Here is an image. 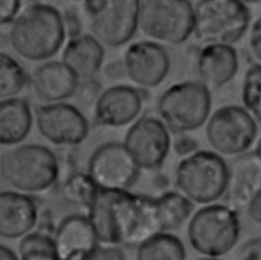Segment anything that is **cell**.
I'll use <instances>...</instances> for the list:
<instances>
[{"instance_id": "obj_36", "label": "cell", "mask_w": 261, "mask_h": 260, "mask_svg": "<svg viewBox=\"0 0 261 260\" xmlns=\"http://www.w3.org/2000/svg\"><path fill=\"white\" fill-rule=\"evenodd\" d=\"M247 216L249 219L255 223L256 225H260L261 223V194L260 192L256 194L253 199L247 204L245 207Z\"/></svg>"}, {"instance_id": "obj_40", "label": "cell", "mask_w": 261, "mask_h": 260, "mask_svg": "<svg viewBox=\"0 0 261 260\" xmlns=\"http://www.w3.org/2000/svg\"><path fill=\"white\" fill-rule=\"evenodd\" d=\"M245 4H257L260 2V0H241Z\"/></svg>"}, {"instance_id": "obj_21", "label": "cell", "mask_w": 261, "mask_h": 260, "mask_svg": "<svg viewBox=\"0 0 261 260\" xmlns=\"http://www.w3.org/2000/svg\"><path fill=\"white\" fill-rule=\"evenodd\" d=\"M104 46L93 36L81 34L69 38L63 48L61 61L79 80L94 77L104 60Z\"/></svg>"}, {"instance_id": "obj_6", "label": "cell", "mask_w": 261, "mask_h": 260, "mask_svg": "<svg viewBox=\"0 0 261 260\" xmlns=\"http://www.w3.org/2000/svg\"><path fill=\"white\" fill-rule=\"evenodd\" d=\"M211 110V93L201 82L185 81L167 88L159 97L157 111L168 131L175 134L202 126Z\"/></svg>"}, {"instance_id": "obj_37", "label": "cell", "mask_w": 261, "mask_h": 260, "mask_svg": "<svg viewBox=\"0 0 261 260\" xmlns=\"http://www.w3.org/2000/svg\"><path fill=\"white\" fill-rule=\"evenodd\" d=\"M104 72L105 75L110 80H117L125 76L122 60H116L107 63L104 67Z\"/></svg>"}, {"instance_id": "obj_31", "label": "cell", "mask_w": 261, "mask_h": 260, "mask_svg": "<svg viewBox=\"0 0 261 260\" xmlns=\"http://www.w3.org/2000/svg\"><path fill=\"white\" fill-rule=\"evenodd\" d=\"M260 254H261V240H260V237H255L246 241L239 247L236 257L238 259L259 260Z\"/></svg>"}, {"instance_id": "obj_20", "label": "cell", "mask_w": 261, "mask_h": 260, "mask_svg": "<svg viewBox=\"0 0 261 260\" xmlns=\"http://www.w3.org/2000/svg\"><path fill=\"white\" fill-rule=\"evenodd\" d=\"M76 75L62 61L51 60L39 65L31 79L35 95L42 101L53 103L72 97Z\"/></svg>"}, {"instance_id": "obj_34", "label": "cell", "mask_w": 261, "mask_h": 260, "mask_svg": "<svg viewBox=\"0 0 261 260\" xmlns=\"http://www.w3.org/2000/svg\"><path fill=\"white\" fill-rule=\"evenodd\" d=\"M178 136L174 139L173 150L178 156H187L196 150H198V142L195 138L186 135L185 133L177 134Z\"/></svg>"}, {"instance_id": "obj_11", "label": "cell", "mask_w": 261, "mask_h": 260, "mask_svg": "<svg viewBox=\"0 0 261 260\" xmlns=\"http://www.w3.org/2000/svg\"><path fill=\"white\" fill-rule=\"evenodd\" d=\"M140 169L122 143L107 142L90 156L87 173L98 188L128 190L137 181Z\"/></svg>"}, {"instance_id": "obj_38", "label": "cell", "mask_w": 261, "mask_h": 260, "mask_svg": "<svg viewBox=\"0 0 261 260\" xmlns=\"http://www.w3.org/2000/svg\"><path fill=\"white\" fill-rule=\"evenodd\" d=\"M18 259L17 255L5 245L0 244V260H15Z\"/></svg>"}, {"instance_id": "obj_5", "label": "cell", "mask_w": 261, "mask_h": 260, "mask_svg": "<svg viewBox=\"0 0 261 260\" xmlns=\"http://www.w3.org/2000/svg\"><path fill=\"white\" fill-rule=\"evenodd\" d=\"M240 231V218L236 209L210 203L192 216L187 233L193 250L204 257L218 258L237 245Z\"/></svg>"}, {"instance_id": "obj_18", "label": "cell", "mask_w": 261, "mask_h": 260, "mask_svg": "<svg viewBox=\"0 0 261 260\" xmlns=\"http://www.w3.org/2000/svg\"><path fill=\"white\" fill-rule=\"evenodd\" d=\"M239 69V56L230 44L207 43L196 56V71L208 89H218L230 82Z\"/></svg>"}, {"instance_id": "obj_27", "label": "cell", "mask_w": 261, "mask_h": 260, "mask_svg": "<svg viewBox=\"0 0 261 260\" xmlns=\"http://www.w3.org/2000/svg\"><path fill=\"white\" fill-rule=\"evenodd\" d=\"M28 83L29 76L18 61L0 52V100L14 97Z\"/></svg>"}, {"instance_id": "obj_24", "label": "cell", "mask_w": 261, "mask_h": 260, "mask_svg": "<svg viewBox=\"0 0 261 260\" xmlns=\"http://www.w3.org/2000/svg\"><path fill=\"white\" fill-rule=\"evenodd\" d=\"M136 258L140 260H182L186 249L179 238L167 231L152 233L137 245Z\"/></svg>"}, {"instance_id": "obj_32", "label": "cell", "mask_w": 261, "mask_h": 260, "mask_svg": "<svg viewBox=\"0 0 261 260\" xmlns=\"http://www.w3.org/2000/svg\"><path fill=\"white\" fill-rule=\"evenodd\" d=\"M22 0H0V25L9 24L21 10Z\"/></svg>"}, {"instance_id": "obj_35", "label": "cell", "mask_w": 261, "mask_h": 260, "mask_svg": "<svg viewBox=\"0 0 261 260\" xmlns=\"http://www.w3.org/2000/svg\"><path fill=\"white\" fill-rule=\"evenodd\" d=\"M124 253L123 251L116 247V245H106L105 247H101L98 245V247L95 249L91 256L92 259H124Z\"/></svg>"}, {"instance_id": "obj_10", "label": "cell", "mask_w": 261, "mask_h": 260, "mask_svg": "<svg viewBox=\"0 0 261 260\" xmlns=\"http://www.w3.org/2000/svg\"><path fill=\"white\" fill-rule=\"evenodd\" d=\"M207 119V141L220 155L237 156L247 152L258 136L259 121L242 106H222Z\"/></svg>"}, {"instance_id": "obj_15", "label": "cell", "mask_w": 261, "mask_h": 260, "mask_svg": "<svg viewBox=\"0 0 261 260\" xmlns=\"http://www.w3.org/2000/svg\"><path fill=\"white\" fill-rule=\"evenodd\" d=\"M141 91L127 85H115L102 91L93 106L96 122L103 126L120 127L134 121L143 106Z\"/></svg>"}, {"instance_id": "obj_13", "label": "cell", "mask_w": 261, "mask_h": 260, "mask_svg": "<svg viewBox=\"0 0 261 260\" xmlns=\"http://www.w3.org/2000/svg\"><path fill=\"white\" fill-rule=\"evenodd\" d=\"M122 144L140 168L155 169L164 162L171 141L164 122L160 118L147 115L132 124Z\"/></svg>"}, {"instance_id": "obj_12", "label": "cell", "mask_w": 261, "mask_h": 260, "mask_svg": "<svg viewBox=\"0 0 261 260\" xmlns=\"http://www.w3.org/2000/svg\"><path fill=\"white\" fill-rule=\"evenodd\" d=\"M35 120L39 134L58 146L79 145L89 134V122L83 112L60 101L37 106Z\"/></svg>"}, {"instance_id": "obj_3", "label": "cell", "mask_w": 261, "mask_h": 260, "mask_svg": "<svg viewBox=\"0 0 261 260\" xmlns=\"http://www.w3.org/2000/svg\"><path fill=\"white\" fill-rule=\"evenodd\" d=\"M0 174L11 188L22 193H40L59 179L56 154L39 144H24L0 157Z\"/></svg>"}, {"instance_id": "obj_4", "label": "cell", "mask_w": 261, "mask_h": 260, "mask_svg": "<svg viewBox=\"0 0 261 260\" xmlns=\"http://www.w3.org/2000/svg\"><path fill=\"white\" fill-rule=\"evenodd\" d=\"M228 164L215 151L196 150L178 161L174 180L177 189L193 203L210 204L223 196Z\"/></svg>"}, {"instance_id": "obj_30", "label": "cell", "mask_w": 261, "mask_h": 260, "mask_svg": "<svg viewBox=\"0 0 261 260\" xmlns=\"http://www.w3.org/2000/svg\"><path fill=\"white\" fill-rule=\"evenodd\" d=\"M61 16L66 36L71 38L83 34V19L75 3L66 4Z\"/></svg>"}, {"instance_id": "obj_7", "label": "cell", "mask_w": 261, "mask_h": 260, "mask_svg": "<svg viewBox=\"0 0 261 260\" xmlns=\"http://www.w3.org/2000/svg\"><path fill=\"white\" fill-rule=\"evenodd\" d=\"M250 10L241 0H199L194 7L193 33L203 44H232L247 32Z\"/></svg>"}, {"instance_id": "obj_25", "label": "cell", "mask_w": 261, "mask_h": 260, "mask_svg": "<svg viewBox=\"0 0 261 260\" xmlns=\"http://www.w3.org/2000/svg\"><path fill=\"white\" fill-rule=\"evenodd\" d=\"M18 254L22 260H58L53 237L41 229L21 237Z\"/></svg>"}, {"instance_id": "obj_9", "label": "cell", "mask_w": 261, "mask_h": 260, "mask_svg": "<svg viewBox=\"0 0 261 260\" xmlns=\"http://www.w3.org/2000/svg\"><path fill=\"white\" fill-rule=\"evenodd\" d=\"M138 28L155 41L182 44L193 34L194 6L190 0H141Z\"/></svg>"}, {"instance_id": "obj_17", "label": "cell", "mask_w": 261, "mask_h": 260, "mask_svg": "<svg viewBox=\"0 0 261 260\" xmlns=\"http://www.w3.org/2000/svg\"><path fill=\"white\" fill-rule=\"evenodd\" d=\"M53 240L58 260H88L99 245L89 218L81 214L64 217L57 225Z\"/></svg>"}, {"instance_id": "obj_26", "label": "cell", "mask_w": 261, "mask_h": 260, "mask_svg": "<svg viewBox=\"0 0 261 260\" xmlns=\"http://www.w3.org/2000/svg\"><path fill=\"white\" fill-rule=\"evenodd\" d=\"M98 189V186L88 173L74 171L63 178L61 193L67 202L88 208Z\"/></svg>"}, {"instance_id": "obj_29", "label": "cell", "mask_w": 261, "mask_h": 260, "mask_svg": "<svg viewBox=\"0 0 261 260\" xmlns=\"http://www.w3.org/2000/svg\"><path fill=\"white\" fill-rule=\"evenodd\" d=\"M100 93L101 85L94 76L77 80L76 88L72 97H75V100L81 106L88 108L90 106H94Z\"/></svg>"}, {"instance_id": "obj_2", "label": "cell", "mask_w": 261, "mask_h": 260, "mask_svg": "<svg viewBox=\"0 0 261 260\" xmlns=\"http://www.w3.org/2000/svg\"><path fill=\"white\" fill-rule=\"evenodd\" d=\"M10 24L8 36L12 49L30 61L53 57L66 37L61 13L46 3L30 4Z\"/></svg>"}, {"instance_id": "obj_28", "label": "cell", "mask_w": 261, "mask_h": 260, "mask_svg": "<svg viewBox=\"0 0 261 260\" xmlns=\"http://www.w3.org/2000/svg\"><path fill=\"white\" fill-rule=\"evenodd\" d=\"M260 63L252 62L243 79L242 101L244 104V108L247 109L257 121L260 120Z\"/></svg>"}, {"instance_id": "obj_16", "label": "cell", "mask_w": 261, "mask_h": 260, "mask_svg": "<svg viewBox=\"0 0 261 260\" xmlns=\"http://www.w3.org/2000/svg\"><path fill=\"white\" fill-rule=\"evenodd\" d=\"M261 189V158L259 149L237 155L228 165L223 196L227 205L237 211L245 209Z\"/></svg>"}, {"instance_id": "obj_33", "label": "cell", "mask_w": 261, "mask_h": 260, "mask_svg": "<svg viewBox=\"0 0 261 260\" xmlns=\"http://www.w3.org/2000/svg\"><path fill=\"white\" fill-rule=\"evenodd\" d=\"M248 47L253 58V62L260 63L261 53V22L258 17L252 24L248 39Z\"/></svg>"}, {"instance_id": "obj_1", "label": "cell", "mask_w": 261, "mask_h": 260, "mask_svg": "<svg viewBox=\"0 0 261 260\" xmlns=\"http://www.w3.org/2000/svg\"><path fill=\"white\" fill-rule=\"evenodd\" d=\"M99 243L137 246L159 230L154 199L122 189H101L87 216Z\"/></svg>"}, {"instance_id": "obj_8", "label": "cell", "mask_w": 261, "mask_h": 260, "mask_svg": "<svg viewBox=\"0 0 261 260\" xmlns=\"http://www.w3.org/2000/svg\"><path fill=\"white\" fill-rule=\"evenodd\" d=\"M141 0H84L83 9L92 35L110 48L127 43L138 29Z\"/></svg>"}, {"instance_id": "obj_19", "label": "cell", "mask_w": 261, "mask_h": 260, "mask_svg": "<svg viewBox=\"0 0 261 260\" xmlns=\"http://www.w3.org/2000/svg\"><path fill=\"white\" fill-rule=\"evenodd\" d=\"M38 222V207L32 196L19 191L0 192V237L18 239Z\"/></svg>"}, {"instance_id": "obj_14", "label": "cell", "mask_w": 261, "mask_h": 260, "mask_svg": "<svg viewBox=\"0 0 261 260\" xmlns=\"http://www.w3.org/2000/svg\"><path fill=\"white\" fill-rule=\"evenodd\" d=\"M125 76L143 88L159 86L170 68L168 53L157 42L139 41L130 44L123 55Z\"/></svg>"}, {"instance_id": "obj_39", "label": "cell", "mask_w": 261, "mask_h": 260, "mask_svg": "<svg viewBox=\"0 0 261 260\" xmlns=\"http://www.w3.org/2000/svg\"><path fill=\"white\" fill-rule=\"evenodd\" d=\"M56 2H60V3H65V4H71V3H76L81 0H54Z\"/></svg>"}, {"instance_id": "obj_22", "label": "cell", "mask_w": 261, "mask_h": 260, "mask_svg": "<svg viewBox=\"0 0 261 260\" xmlns=\"http://www.w3.org/2000/svg\"><path fill=\"white\" fill-rule=\"evenodd\" d=\"M32 124V110L25 99L10 97L0 100V145L19 144L29 136Z\"/></svg>"}, {"instance_id": "obj_23", "label": "cell", "mask_w": 261, "mask_h": 260, "mask_svg": "<svg viewBox=\"0 0 261 260\" xmlns=\"http://www.w3.org/2000/svg\"><path fill=\"white\" fill-rule=\"evenodd\" d=\"M157 223L160 231L179 228L191 216L194 205L184 194L167 191L154 199Z\"/></svg>"}]
</instances>
